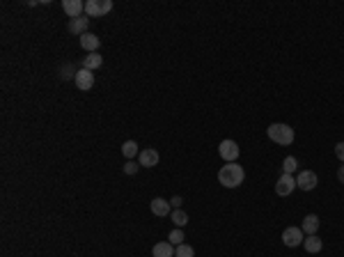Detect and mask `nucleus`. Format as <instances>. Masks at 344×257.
Instances as JSON below:
<instances>
[{
	"instance_id": "9d476101",
	"label": "nucleus",
	"mask_w": 344,
	"mask_h": 257,
	"mask_svg": "<svg viewBox=\"0 0 344 257\" xmlns=\"http://www.w3.org/2000/svg\"><path fill=\"white\" fill-rule=\"evenodd\" d=\"M159 161H161V154L156 149H152V147H147V149H142L138 154V163L142 168H154V165H159Z\"/></svg>"
},
{
	"instance_id": "a211bd4d",
	"label": "nucleus",
	"mask_w": 344,
	"mask_h": 257,
	"mask_svg": "<svg viewBox=\"0 0 344 257\" xmlns=\"http://www.w3.org/2000/svg\"><path fill=\"white\" fill-rule=\"evenodd\" d=\"M122 154H124L129 161H133V158L138 156L140 154V149H138V143L136 140H126L124 145H122Z\"/></svg>"
},
{
	"instance_id": "9b49d317",
	"label": "nucleus",
	"mask_w": 344,
	"mask_h": 257,
	"mask_svg": "<svg viewBox=\"0 0 344 257\" xmlns=\"http://www.w3.org/2000/svg\"><path fill=\"white\" fill-rule=\"evenodd\" d=\"M87 26H90V16H78V19H69V33L71 35H78V37H83V35L87 33Z\"/></svg>"
},
{
	"instance_id": "0eeeda50",
	"label": "nucleus",
	"mask_w": 344,
	"mask_h": 257,
	"mask_svg": "<svg viewBox=\"0 0 344 257\" xmlns=\"http://www.w3.org/2000/svg\"><path fill=\"white\" fill-rule=\"evenodd\" d=\"M303 239H305V234H303L301 227H287V230L282 232V244H285L287 248H296V246H301L303 244Z\"/></svg>"
},
{
	"instance_id": "4468645a",
	"label": "nucleus",
	"mask_w": 344,
	"mask_h": 257,
	"mask_svg": "<svg viewBox=\"0 0 344 257\" xmlns=\"http://www.w3.org/2000/svg\"><path fill=\"white\" fill-rule=\"evenodd\" d=\"M303 248H305V253L317 255V253H321V248H324V241H321L317 234H310V237L303 239Z\"/></svg>"
},
{
	"instance_id": "6e6552de",
	"label": "nucleus",
	"mask_w": 344,
	"mask_h": 257,
	"mask_svg": "<svg viewBox=\"0 0 344 257\" xmlns=\"http://www.w3.org/2000/svg\"><path fill=\"white\" fill-rule=\"evenodd\" d=\"M62 9L69 19H78L85 14V2L83 0H62Z\"/></svg>"
},
{
	"instance_id": "f257e3e1",
	"label": "nucleus",
	"mask_w": 344,
	"mask_h": 257,
	"mask_svg": "<svg viewBox=\"0 0 344 257\" xmlns=\"http://www.w3.org/2000/svg\"><path fill=\"white\" fill-rule=\"evenodd\" d=\"M243 179H245V170L237 163H227L218 170V182L225 188H237V186L243 184Z\"/></svg>"
},
{
	"instance_id": "5701e85b",
	"label": "nucleus",
	"mask_w": 344,
	"mask_h": 257,
	"mask_svg": "<svg viewBox=\"0 0 344 257\" xmlns=\"http://www.w3.org/2000/svg\"><path fill=\"white\" fill-rule=\"evenodd\" d=\"M184 232H181V227H177V230H172L170 234H168V241H170L172 246H181L184 244Z\"/></svg>"
},
{
	"instance_id": "a878e982",
	"label": "nucleus",
	"mask_w": 344,
	"mask_h": 257,
	"mask_svg": "<svg viewBox=\"0 0 344 257\" xmlns=\"http://www.w3.org/2000/svg\"><path fill=\"white\" fill-rule=\"evenodd\" d=\"M170 205H172V209H179V207H181V198H179V195H174V198L170 200Z\"/></svg>"
},
{
	"instance_id": "bb28decb",
	"label": "nucleus",
	"mask_w": 344,
	"mask_h": 257,
	"mask_svg": "<svg viewBox=\"0 0 344 257\" xmlns=\"http://www.w3.org/2000/svg\"><path fill=\"white\" fill-rule=\"evenodd\" d=\"M338 179H340V184H344V163L340 165V170H338Z\"/></svg>"
},
{
	"instance_id": "6ab92c4d",
	"label": "nucleus",
	"mask_w": 344,
	"mask_h": 257,
	"mask_svg": "<svg viewBox=\"0 0 344 257\" xmlns=\"http://www.w3.org/2000/svg\"><path fill=\"white\" fill-rule=\"evenodd\" d=\"M170 218H172V223L177 225V227H184V225L188 223V214H186L184 209H172Z\"/></svg>"
},
{
	"instance_id": "393cba45",
	"label": "nucleus",
	"mask_w": 344,
	"mask_h": 257,
	"mask_svg": "<svg viewBox=\"0 0 344 257\" xmlns=\"http://www.w3.org/2000/svg\"><path fill=\"white\" fill-rule=\"evenodd\" d=\"M335 156L344 163V143H338V145H335Z\"/></svg>"
},
{
	"instance_id": "20e7f679",
	"label": "nucleus",
	"mask_w": 344,
	"mask_h": 257,
	"mask_svg": "<svg viewBox=\"0 0 344 257\" xmlns=\"http://www.w3.org/2000/svg\"><path fill=\"white\" fill-rule=\"evenodd\" d=\"M298 186H296V177L294 175H280V179L275 182V193H278L280 198H287V195H291V193L296 191Z\"/></svg>"
},
{
	"instance_id": "7ed1b4c3",
	"label": "nucleus",
	"mask_w": 344,
	"mask_h": 257,
	"mask_svg": "<svg viewBox=\"0 0 344 257\" xmlns=\"http://www.w3.org/2000/svg\"><path fill=\"white\" fill-rule=\"evenodd\" d=\"M110 9H113V0H87L85 2V16H90V19L106 16Z\"/></svg>"
},
{
	"instance_id": "2eb2a0df",
	"label": "nucleus",
	"mask_w": 344,
	"mask_h": 257,
	"mask_svg": "<svg viewBox=\"0 0 344 257\" xmlns=\"http://www.w3.org/2000/svg\"><path fill=\"white\" fill-rule=\"evenodd\" d=\"M80 46L85 48L87 53H97V48L101 46V39L97 37V35H92V33H85L83 37H80Z\"/></svg>"
},
{
	"instance_id": "f03ea898",
	"label": "nucleus",
	"mask_w": 344,
	"mask_h": 257,
	"mask_svg": "<svg viewBox=\"0 0 344 257\" xmlns=\"http://www.w3.org/2000/svg\"><path fill=\"white\" fill-rule=\"evenodd\" d=\"M266 136H269L275 145H282V147L294 143V129H291L289 124H280V122L269 126V129H266Z\"/></svg>"
},
{
	"instance_id": "412c9836",
	"label": "nucleus",
	"mask_w": 344,
	"mask_h": 257,
	"mask_svg": "<svg viewBox=\"0 0 344 257\" xmlns=\"http://www.w3.org/2000/svg\"><path fill=\"white\" fill-rule=\"evenodd\" d=\"M174 257H195V251H193V246H188V244L174 246Z\"/></svg>"
},
{
	"instance_id": "39448f33",
	"label": "nucleus",
	"mask_w": 344,
	"mask_h": 257,
	"mask_svg": "<svg viewBox=\"0 0 344 257\" xmlns=\"http://www.w3.org/2000/svg\"><path fill=\"white\" fill-rule=\"evenodd\" d=\"M319 184V177H317V172H312V170H303V172H298L296 175V186L301 188V191H314Z\"/></svg>"
},
{
	"instance_id": "1a4fd4ad",
	"label": "nucleus",
	"mask_w": 344,
	"mask_h": 257,
	"mask_svg": "<svg viewBox=\"0 0 344 257\" xmlns=\"http://www.w3.org/2000/svg\"><path fill=\"white\" fill-rule=\"evenodd\" d=\"M73 83H76V87H78L80 92H87V90H92V85H94V73L90 72V69H78Z\"/></svg>"
},
{
	"instance_id": "f8f14e48",
	"label": "nucleus",
	"mask_w": 344,
	"mask_h": 257,
	"mask_svg": "<svg viewBox=\"0 0 344 257\" xmlns=\"http://www.w3.org/2000/svg\"><path fill=\"white\" fill-rule=\"evenodd\" d=\"M152 214L154 216H170L172 214V205H170V200H163V198H154L152 200Z\"/></svg>"
},
{
	"instance_id": "b1692460",
	"label": "nucleus",
	"mask_w": 344,
	"mask_h": 257,
	"mask_svg": "<svg viewBox=\"0 0 344 257\" xmlns=\"http://www.w3.org/2000/svg\"><path fill=\"white\" fill-rule=\"evenodd\" d=\"M138 170H140V163H136V161H126V165H124V175L133 177V175H136Z\"/></svg>"
},
{
	"instance_id": "aec40b11",
	"label": "nucleus",
	"mask_w": 344,
	"mask_h": 257,
	"mask_svg": "<svg viewBox=\"0 0 344 257\" xmlns=\"http://www.w3.org/2000/svg\"><path fill=\"white\" fill-rule=\"evenodd\" d=\"M76 67L71 65V62H69V65H62L60 67V78L62 80H69V78H76Z\"/></svg>"
},
{
	"instance_id": "f3484780",
	"label": "nucleus",
	"mask_w": 344,
	"mask_h": 257,
	"mask_svg": "<svg viewBox=\"0 0 344 257\" xmlns=\"http://www.w3.org/2000/svg\"><path fill=\"white\" fill-rule=\"evenodd\" d=\"M101 65H103V55H99V53H90V55L83 60V69H90V72L99 69Z\"/></svg>"
},
{
	"instance_id": "423d86ee",
	"label": "nucleus",
	"mask_w": 344,
	"mask_h": 257,
	"mask_svg": "<svg viewBox=\"0 0 344 257\" xmlns=\"http://www.w3.org/2000/svg\"><path fill=\"white\" fill-rule=\"evenodd\" d=\"M218 154H220V158H223L225 163H237L239 145L234 143V140H223V143L218 145Z\"/></svg>"
},
{
	"instance_id": "ddd939ff",
	"label": "nucleus",
	"mask_w": 344,
	"mask_h": 257,
	"mask_svg": "<svg viewBox=\"0 0 344 257\" xmlns=\"http://www.w3.org/2000/svg\"><path fill=\"white\" fill-rule=\"evenodd\" d=\"M301 230H303V234H317L319 230V216L317 214H308V216L303 218V225H301Z\"/></svg>"
},
{
	"instance_id": "4be33fe9",
	"label": "nucleus",
	"mask_w": 344,
	"mask_h": 257,
	"mask_svg": "<svg viewBox=\"0 0 344 257\" xmlns=\"http://www.w3.org/2000/svg\"><path fill=\"white\" fill-rule=\"evenodd\" d=\"M296 168H298V161L294 156H287L285 161H282V172H285V175H294Z\"/></svg>"
},
{
	"instance_id": "dca6fc26",
	"label": "nucleus",
	"mask_w": 344,
	"mask_h": 257,
	"mask_svg": "<svg viewBox=\"0 0 344 257\" xmlns=\"http://www.w3.org/2000/svg\"><path fill=\"white\" fill-rule=\"evenodd\" d=\"M152 257H174V246L170 241H159L152 248Z\"/></svg>"
}]
</instances>
